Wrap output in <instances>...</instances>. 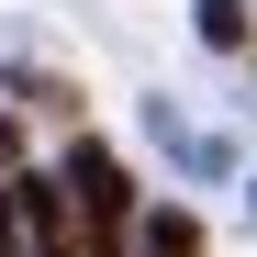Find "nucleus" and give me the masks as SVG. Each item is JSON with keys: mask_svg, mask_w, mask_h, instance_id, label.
I'll return each mask as SVG.
<instances>
[{"mask_svg": "<svg viewBox=\"0 0 257 257\" xmlns=\"http://www.w3.org/2000/svg\"><path fill=\"white\" fill-rule=\"evenodd\" d=\"M135 235H146V257H201V224H190V212H135Z\"/></svg>", "mask_w": 257, "mask_h": 257, "instance_id": "obj_3", "label": "nucleus"}, {"mask_svg": "<svg viewBox=\"0 0 257 257\" xmlns=\"http://www.w3.org/2000/svg\"><path fill=\"white\" fill-rule=\"evenodd\" d=\"M56 190H67L78 257H123V235H135V179H123V157H112V146H67Z\"/></svg>", "mask_w": 257, "mask_h": 257, "instance_id": "obj_1", "label": "nucleus"}, {"mask_svg": "<svg viewBox=\"0 0 257 257\" xmlns=\"http://www.w3.org/2000/svg\"><path fill=\"white\" fill-rule=\"evenodd\" d=\"M190 23H201V45H224V56L257 45V12H246V0H190Z\"/></svg>", "mask_w": 257, "mask_h": 257, "instance_id": "obj_2", "label": "nucleus"}, {"mask_svg": "<svg viewBox=\"0 0 257 257\" xmlns=\"http://www.w3.org/2000/svg\"><path fill=\"white\" fill-rule=\"evenodd\" d=\"M0 257H23V212H12V190H0Z\"/></svg>", "mask_w": 257, "mask_h": 257, "instance_id": "obj_4", "label": "nucleus"}]
</instances>
